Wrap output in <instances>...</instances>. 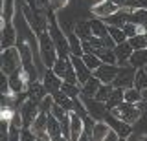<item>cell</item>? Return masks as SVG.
<instances>
[{
	"instance_id": "6da1fadb",
	"label": "cell",
	"mask_w": 147,
	"mask_h": 141,
	"mask_svg": "<svg viewBox=\"0 0 147 141\" xmlns=\"http://www.w3.org/2000/svg\"><path fill=\"white\" fill-rule=\"evenodd\" d=\"M37 40H39V53H40V59H42V64L46 68H53L59 55H57V48H55V44H53V39H52V35H50V31L48 29L39 31Z\"/></svg>"
},
{
	"instance_id": "7a4b0ae2",
	"label": "cell",
	"mask_w": 147,
	"mask_h": 141,
	"mask_svg": "<svg viewBox=\"0 0 147 141\" xmlns=\"http://www.w3.org/2000/svg\"><path fill=\"white\" fill-rule=\"evenodd\" d=\"M48 17H50L48 31H50V35H52V39H53L55 48H57V55L63 57V59H68L72 55V49H70V44H68L66 33L61 31V28H59V24H57V20H55L53 15H48Z\"/></svg>"
},
{
	"instance_id": "3957f363",
	"label": "cell",
	"mask_w": 147,
	"mask_h": 141,
	"mask_svg": "<svg viewBox=\"0 0 147 141\" xmlns=\"http://www.w3.org/2000/svg\"><path fill=\"white\" fill-rule=\"evenodd\" d=\"M0 59H2V74H6V75H13V74H17V72H20L22 68H24L18 48L2 49V57Z\"/></svg>"
},
{
	"instance_id": "277c9868",
	"label": "cell",
	"mask_w": 147,
	"mask_h": 141,
	"mask_svg": "<svg viewBox=\"0 0 147 141\" xmlns=\"http://www.w3.org/2000/svg\"><path fill=\"white\" fill-rule=\"evenodd\" d=\"M140 106H138L136 103H127L123 101L121 104H118V106L110 108V114H112L114 117H118V119L129 123V125H134L138 121V117H140Z\"/></svg>"
},
{
	"instance_id": "5b68a950",
	"label": "cell",
	"mask_w": 147,
	"mask_h": 141,
	"mask_svg": "<svg viewBox=\"0 0 147 141\" xmlns=\"http://www.w3.org/2000/svg\"><path fill=\"white\" fill-rule=\"evenodd\" d=\"M134 75H136V68L132 64L119 66V74L112 81V86L114 88H132L134 86Z\"/></svg>"
},
{
	"instance_id": "8992f818",
	"label": "cell",
	"mask_w": 147,
	"mask_h": 141,
	"mask_svg": "<svg viewBox=\"0 0 147 141\" xmlns=\"http://www.w3.org/2000/svg\"><path fill=\"white\" fill-rule=\"evenodd\" d=\"M40 114V108H39V101L28 97L24 103L20 104V116H22V121H24V126H31V123L37 119V116Z\"/></svg>"
},
{
	"instance_id": "52a82bcc",
	"label": "cell",
	"mask_w": 147,
	"mask_h": 141,
	"mask_svg": "<svg viewBox=\"0 0 147 141\" xmlns=\"http://www.w3.org/2000/svg\"><path fill=\"white\" fill-rule=\"evenodd\" d=\"M119 9L121 7L116 4V0H101V2H98L96 6L90 7V13L94 17H99V19H107V17L118 13Z\"/></svg>"
},
{
	"instance_id": "ba28073f",
	"label": "cell",
	"mask_w": 147,
	"mask_h": 141,
	"mask_svg": "<svg viewBox=\"0 0 147 141\" xmlns=\"http://www.w3.org/2000/svg\"><path fill=\"white\" fill-rule=\"evenodd\" d=\"M48 114L46 112H40L39 116H37V119L31 123V132L35 134V138L37 139H44V141H48V139H52L50 138V134H48Z\"/></svg>"
},
{
	"instance_id": "9c48e42d",
	"label": "cell",
	"mask_w": 147,
	"mask_h": 141,
	"mask_svg": "<svg viewBox=\"0 0 147 141\" xmlns=\"http://www.w3.org/2000/svg\"><path fill=\"white\" fill-rule=\"evenodd\" d=\"M118 74H119V66L107 64V62H103L99 68H96V70L92 72V75H96L101 83H112V81L118 77Z\"/></svg>"
},
{
	"instance_id": "30bf717a",
	"label": "cell",
	"mask_w": 147,
	"mask_h": 141,
	"mask_svg": "<svg viewBox=\"0 0 147 141\" xmlns=\"http://www.w3.org/2000/svg\"><path fill=\"white\" fill-rule=\"evenodd\" d=\"M70 61H72V64L74 68H76V74H77V81H79V84L83 86L86 83V81L90 79V75H92V72H90V68L85 64V61H83V57L79 55H70Z\"/></svg>"
},
{
	"instance_id": "8fae6325",
	"label": "cell",
	"mask_w": 147,
	"mask_h": 141,
	"mask_svg": "<svg viewBox=\"0 0 147 141\" xmlns=\"http://www.w3.org/2000/svg\"><path fill=\"white\" fill-rule=\"evenodd\" d=\"M42 84H44V88H46L48 94H53V92H57V90H61L63 79L55 74L52 68H48V72L42 74Z\"/></svg>"
},
{
	"instance_id": "7c38bea8",
	"label": "cell",
	"mask_w": 147,
	"mask_h": 141,
	"mask_svg": "<svg viewBox=\"0 0 147 141\" xmlns=\"http://www.w3.org/2000/svg\"><path fill=\"white\" fill-rule=\"evenodd\" d=\"M70 139H79L83 130H85V121L77 112L70 110Z\"/></svg>"
},
{
	"instance_id": "4fadbf2b",
	"label": "cell",
	"mask_w": 147,
	"mask_h": 141,
	"mask_svg": "<svg viewBox=\"0 0 147 141\" xmlns=\"http://www.w3.org/2000/svg\"><path fill=\"white\" fill-rule=\"evenodd\" d=\"M15 46V24H2V49Z\"/></svg>"
},
{
	"instance_id": "5bb4252c",
	"label": "cell",
	"mask_w": 147,
	"mask_h": 141,
	"mask_svg": "<svg viewBox=\"0 0 147 141\" xmlns=\"http://www.w3.org/2000/svg\"><path fill=\"white\" fill-rule=\"evenodd\" d=\"M48 134H50V138L52 139H64L63 138V126H61V121L57 119V117L53 116V114H48Z\"/></svg>"
},
{
	"instance_id": "9a60e30c",
	"label": "cell",
	"mask_w": 147,
	"mask_h": 141,
	"mask_svg": "<svg viewBox=\"0 0 147 141\" xmlns=\"http://www.w3.org/2000/svg\"><path fill=\"white\" fill-rule=\"evenodd\" d=\"M112 128V126L109 125L107 121H94V125H92V139H96V141H103L105 138H107V134H109V130Z\"/></svg>"
},
{
	"instance_id": "2e32d148",
	"label": "cell",
	"mask_w": 147,
	"mask_h": 141,
	"mask_svg": "<svg viewBox=\"0 0 147 141\" xmlns=\"http://www.w3.org/2000/svg\"><path fill=\"white\" fill-rule=\"evenodd\" d=\"M127 22L140 24V26H145V28H147V9H144V7L127 9Z\"/></svg>"
},
{
	"instance_id": "e0dca14e",
	"label": "cell",
	"mask_w": 147,
	"mask_h": 141,
	"mask_svg": "<svg viewBox=\"0 0 147 141\" xmlns=\"http://www.w3.org/2000/svg\"><path fill=\"white\" fill-rule=\"evenodd\" d=\"M48 94L46 92V88H44V84L40 83V81H31L30 86H28V97H31V99H35V101H42L44 99V95Z\"/></svg>"
},
{
	"instance_id": "ac0fdd59",
	"label": "cell",
	"mask_w": 147,
	"mask_h": 141,
	"mask_svg": "<svg viewBox=\"0 0 147 141\" xmlns=\"http://www.w3.org/2000/svg\"><path fill=\"white\" fill-rule=\"evenodd\" d=\"M132 51H134V48L131 46L129 39L125 40V42H119V44H116V46H114V53H116L118 62H119V61H129V57L132 55Z\"/></svg>"
},
{
	"instance_id": "d6986e66",
	"label": "cell",
	"mask_w": 147,
	"mask_h": 141,
	"mask_svg": "<svg viewBox=\"0 0 147 141\" xmlns=\"http://www.w3.org/2000/svg\"><path fill=\"white\" fill-rule=\"evenodd\" d=\"M74 31H76V35L79 37L81 40H88L92 35V28H90V22L88 20H79L74 24Z\"/></svg>"
},
{
	"instance_id": "ffe728a7",
	"label": "cell",
	"mask_w": 147,
	"mask_h": 141,
	"mask_svg": "<svg viewBox=\"0 0 147 141\" xmlns=\"http://www.w3.org/2000/svg\"><path fill=\"white\" fill-rule=\"evenodd\" d=\"M94 53L101 59V62H107V64H116L118 59H116V53H114V48H109V46H103V48H98L94 49Z\"/></svg>"
},
{
	"instance_id": "44dd1931",
	"label": "cell",
	"mask_w": 147,
	"mask_h": 141,
	"mask_svg": "<svg viewBox=\"0 0 147 141\" xmlns=\"http://www.w3.org/2000/svg\"><path fill=\"white\" fill-rule=\"evenodd\" d=\"M123 101H125V88H114L112 94L109 95V99L105 101V104H107V108L110 110V108L118 106V104H121Z\"/></svg>"
},
{
	"instance_id": "7402d4cb",
	"label": "cell",
	"mask_w": 147,
	"mask_h": 141,
	"mask_svg": "<svg viewBox=\"0 0 147 141\" xmlns=\"http://www.w3.org/2000/svg\"><path fill=\"white\" fill-rule=\"evenodd\" d=\"M99 86H101V81H99L96 75H90V79L81 86V94H83V95H88V97H94Z\"/></svg>"
},
{
	"instance_id": "603a6c76",
	"label": "cell",
	"mask_w": 147,
	"mask_h": 141,
	"mask_svg": "<svg viewBox=\"0 0 147 141\" xmlns=\"http://www.w3.org/2000/svg\"><path fill=\"white\" fill-rule=\"evenodd\" d=\"M129 62L134 68H144L147 64V48L145 49H134L132 55L129 57Z\"/></svg>"
},
{
	"instance_id": "cb8c5ba5",
	"label": "cell",
	"mask_w": 147,
	"mask_h": 141,
	"mask_svg": "<svg viewBox=\"0 0 147 141\" xmlns=\"http://www.w3.org/2000/svg\"><path fill=\"white\" fill-rule=\"evenodd\" d=\"M123 31H125L127 39H132V37H136V35H144L145 31H147V28H145V26H140V24L127 22V24L123 26Z\"/></svg>"
},
{
	"instance_id": "d4e9b609",
	"label": "cell",
	"mask_w": 147,
	"mask_h": 141,
	"mask_svg": "<svg viewBox=\"0 0 147 141\" xmlns=\"http://www.w3.org/2000/svg\"><path fill=\"white\" fill-rule=\"evenodd\" d=\"M112 90H114V86H112V83H101V86L98 88V92H96V95L94 97L98 99V101H107L109 99V95L112 94Z\"/></svg>"
},
{
	"instance_id": "484cf974",
	"label": "cell",
	"mask_w": 147,
	"mask_h": 141,
	"mask_svg": "<svg viewBox=\"0 0 147 141\" xmlns=\"http://www.w3.org/2000/svg\"><path fill=\"white\" fill-rule=\"evenodd\" d=\"M68 64H70V59H63V57H59L57 61H55V64L52 70L57 74L61 79H64V75H66V72H68Z\"/></svg>"
},
{
	"instance_id": "4316f807",
	"label": "cell",
	"mask_w": 147,
	"mask_h": 141,
	"mask_svg": "<svg viewBox=\"0 0 147 141\" xmlns=\"http://www.w3.org/2000/svg\"><path fill=\"white\" fill-rule=\"evenodd\" d=\"M61 90L68 95V97H79V95H81V86L74 84V83H66V81H63Z\"/></svg>"
},
{
	"instance_id": "83f0119b",
	"label": "cell",
	"mask_w": 147,
	"mask_h": 141,
	"mask_svg": "<svg viewBox=\"0 0 147 141\" xmlns=\"http://www.w3.org/2000/svg\"><path fill=\"white\" fill-rule=\"evenodd\" d=\"M83 61H85V64L90 68V72H94L96 68H99L101 66V59L96 55V53H83Z\"/></svg>"
},
{
	"instance_id": "f1b7e54d",
	"label": "cell",
	"mask_w": 147,
	"mask_h": 141,
	"mask_svg": "<svg viewBox=\"0 0 147 141\" xmlns=\"http://www.w3.org/2000/svg\"><path fill=\"white\" fill-rule=\"evenodd\" d=\"M109 33H110V37H112V40H114L116 44H119V42H125V40H127V35H125V31H123V28L109 26Z\"/></svg>"
},
{
	"instance_id": "f546056e",
	"label": "cell",
	"mask_w": 147,
	"mask_h": 141,
	"mask_svg": "<svg viewBox=\"0 0 147 141\" xmlns=\"http://www.w3.org/2000/svg\"><path fill=\"white\" fill-rule=\"evenodd\" d=\"M134 88H138V90H145L147 88V74H145L144 68H140V70L136 72V75H134Z\"/></svg>"
},
{
	"instance_id": "4dcf8cb0",
	"label": "cell",
	"mask_w": 147,
	"mask_h": 141,
	"mask_svg": "<svg viewBox=\"0 0 147 141\" xmlns=\"http://www.w3.org/2000/svg\"><path fill=\"white\" fill-rule=\"evenodd\" d=\"M125 101L127 103H140L142 101V92L138 88H125Z\"/></svg>"
},
{
	"instance_id": "1f68e13d",
	"label": "cell",
	"mask_w": 147,
	"mask_h": 141,
	"mask_svg": "<svg viewBox=\"0 0 147 141\" xmlns=\"http://www.w3.org/2000/svg\"><path fill=\"white\" fill-rule=\"evenodd\" d=\"M129 42H131V46L134 48V49H145L147 48V37H145V33L129 39Z\"/></svg>"
},
{
	"instance_id": "d6a6232c",
	"label": "cell",
	"mask_w": 147,
	"mask_h": 141,
	"mask_svg": "<svg viewBox=\"0 0 147 141\" xmlns=\"http://www.w3.org/2000/svg\"><path fill=\"white\" fill-rule=\"evenodd\" d=\"M53 103H55L53 95H52V94H46V95H44V99L39 103V108H40V112H46V114H50V110H52V106H53Z\"/></svg>"
},
{
	"instance_id": "836d02e7",
	"label": "cell",
	"mask_w": 147,
	"mask_h": 141,
	"mask_svg": "<svg viewBox=\"0 0 147 141\" xmlns=\"http://www.w3.org/2000/svg\"><path fill=\"white\" fill-rule=\"evenodd\" d=\"M13 0H4V19H2V24H7L11 22V17H13Z\"/></svg>"
},
{
	"instance_id": "e575fe53",
	"label": "cell",
	"mask_w": 147,
	"mask_h": 141,
	"mask_svg": "<svg viewBox=\"0 0 147 141\" xmlns=\"http://www.w3.org/2000/svg\"><path fill=\"white\" fill-rule=\"evenodd\" d=\"M50 114H53V116L57 117L59 121L68 119V110H64L61 104H57V103H53V106H52V110H50Z\"/></svg>"
},
{
	"instance_id": "d590c367",
	"label": "cell",
	"mask_w": 147,
	"mask_h": 141,
	"mask_svg": "<svg viewBox=\"0 0 147 141\" xmlns=\"http://www.w3.org/2000/svg\"><path fill=\"white\" fill-rule=\"evenodd\" d=\"M66 4H68V0H50V6H52V9H53V11L63 9Z\"/></svg>"
},
{
	"instance_id": "8d00e7d4",
	"label": "cell",
	"mask_w": 147,
	"mask_h": 141,
	"mask_svg": "<svg viewBox=\"0 0 147 141\" xmlns=\"http://www.w3.org/2000/svg\"><path fill=\"white\" fill-rule=\"evenodd\" d=\"M105 139H107V141H118V139H121V138H119V134H118V132L114 130V128H110Z\"/></svg>"
},
{
	"instance_id": "74e56055",
	"label": "cell",
	"mask_w": 147,
	"mask_h": 141,
	"mask_svg": "<svg viewBox=\"0 0 147 141\" xmlns=\"http://www.w3.org/2000/svg\"><path fill=\"white\" fill-rule=\"evenodd\" d=\"M136 7H144V9H147V0H134L132 9H136Z\"/></svg>"
},
{
	"instance_id": "f35d334b",
	"label": "cell",
	"mask_w": 147,
	"mask_h": 141,
	"mask_svg": "<svg viewBox=\"0 0 147 141\" xmlns=\"http://www.w3.org/2000/svg\"><path fill=\"white\" fill-rule=\"evenodd\" d=\"M140 92H142V101L147 103V88H145V90H140Z\"/></svg>"
},
{
	"instance_id": "ab89813d",
	"label": "cell",
	"mask_w": 147,
	"mask_h": 141,
	"mask_svg": "<svg viewBox=\"0 0 147 141\" xmlns=\"http://www.w3.org/2000/svg\"><path fill=\"white\" fill-rule=\"evenodd\" d=\"M144 70H145V74H147V64H145V66H144Z\"/></svg>"
}]
</instances>
